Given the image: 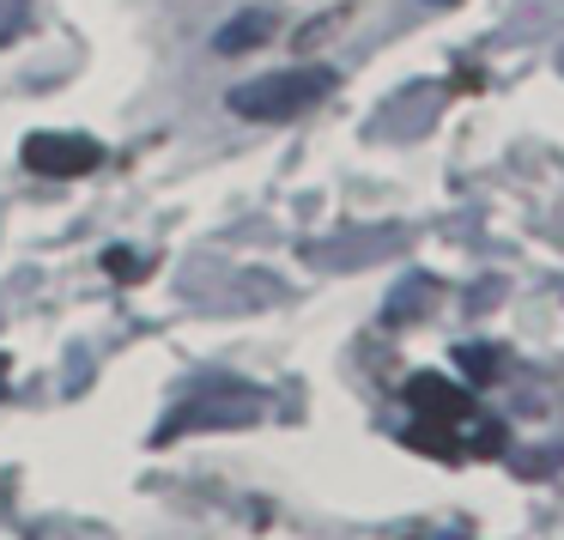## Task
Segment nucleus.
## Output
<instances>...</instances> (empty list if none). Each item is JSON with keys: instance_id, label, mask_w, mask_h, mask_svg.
<instances>
[{"instance_id": "nucleus-2", "label": "nucleus", "mask_w": 564, "mask_h": 540, "mask_svg": "<svg viewBox=\"0 0 564 540\" xmlns=\"http://www.w3.org/2000/svg\"><path fill=\"white\" fill-rule=\"evenodd\" d=\"M104 164V147L98 140H86V134H31L25 140V171H37V176H86V171H98Z\"/></svg>"}, {"instance_id": "nucleus-5", "label": "nucleus", "mask_w": 564, "mask_h": 540, "mask_svg": "<svg viewBox=\"0 0 564 540\" xmlns=\"http://www.w3.org/2000/svg\"><path fill=\"white\" fill-rule=\"evenodd\" d=\"M431 7H455V0H431Z\"/></svg>"}, {"instance_id": "nucleus-1", "label": "nucleus", "mask_w": 564, "mask_h": 540, "mask_svg": "<svg viewBox=\"0 0 564 540\" xmlns=\"http://www.w3.org/2000/svg\"><path fill=\"white\" fill-rule=\"evenodd\" d=\"M328 86H334L328 67H292V74H268V79H256V86H237L231 110L256 116V122H292V116H304L316 98H328Z\"/></svg>"}, {"instance_id": "nucleus-4", "label": "nucleus", "mask_w": 564, "mask_h": 540, "mask_svg": "<svg viewBox=\"0 0 564 540\" xmlns=\"http://www.w3.org/2000/svg\"><path fill=\"white\" fill-rule=\"evenodd\" d=\"M19 25H25V0H0V43L13 37Z\"/></svg>"}, {"instance_id": "nucleus-3", "label": "nucleus", "mask_w": 564, "mask_h": 540, "mask_svg": "<svg viewBox=\"0 0 564 540\" xmlns=\"http://www.w3.org/2000/svg\"><path fill=\"white\" fill-rule=\"evenodd\" d=\"M268 31H273V13H243V19H231V25L219 31V55L256 50V43H268Z\"/></svg>"}]
</instances>
